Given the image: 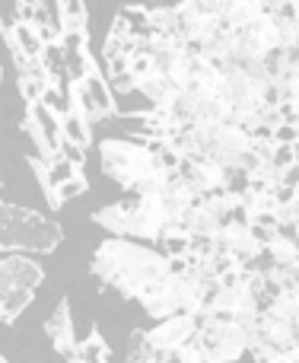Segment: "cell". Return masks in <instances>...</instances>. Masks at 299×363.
<instances>
[{
  "label": "cell",
  "mask_w": 299,
  "mask_h": 363,
  "mask_svg": "<svg viewBox=\"0 0 299 363\" xmlns=\"http://www.w3.org/2000/svg\"><path fill=\"white\" fill-rule=\"evenodd\" d=\"M61 4V32L86 29V4L83 0H57Z\"/></svg>",
  "instance_id": "44dd1931"
},
{
  "label": "cell",
  "mask_w": 299,
  "mask_h": 363,
  "mask_svg": "<svg viewBox=\"0 0 299 363\" xmlns=\"http://www.w3.org/2000/svg\"><path fill=\"white\" fill-rule=\"evenodd\" d=\"M220 26H223L220 16L204 13L191 0H175V35L185 45H204Z\"/></svg>",
  "instance_id": "5b68a950"
},
{
  "label": "cell",
  "mask_w": 299,
  "mask_h": 363,
  "mask_svg": "<svg viewBox=\"0 0 299 363\" xmlns=\"http://www.w3.org/2000/svg\"><path fill=\"white\" fill-rule=\"evenodd\" d=\"M83 191H86V176H83V172H74L67 182L57 185V198L61 201H70V198H77V194H83Z\"/></svg>",
  "instance_id": "d4e9b609"
},
{
  "label": "cell",
  "mask_w": 299,
  "mask_h": 363,
  "mask_svg": "<svg viewBox=\"0 0 299 363\" xmlns=\"http://www.w3.org/2000/svg\"><path fill=\"white\" fill-rule=\"evenodd\" d=\"M194 198H198V194L191 191V185L175 172V176L166 182V188L159 191V204H162V211H166L169 223H181V213L194 204Z\"/></svg>",
  "instance_id": "8fae6325"
},
{
  "label": "cell",
  "mask_w": 299,
  "mask_h": 363,
  "mask_svg": "<svg viewBox=\"0 0 299 363\" xmlns=\"http://www.w3.org/2000/svg\"><path fill=\"white\" fill-rule=\"evenodd\" d=\"M61 239V226L45 213L0 204V252H55Z\"/></svg>",
  "instance_id": "7a4b0ae2"
},
{
  "label": "cell",
  "mask_w": 299,
  "mask_h": 363,
  "mask_svg": "<svg viewBox=\"0 0 299 363\" xmlns=\"http://www.w3.org/2000/svg\"><path fill=\"white\" fill-rule=\"evenodd\" d=\"M198 322V341L204 351V363H230L245 354L249 335L239 322L220 319V315H194Z\"/></svg>",
  "instance_id": "3957f363"
},
{
  "label": "cell",
  "mask_w": 299,
  "mask_h": 363,
  "mask_svg": "<svg viewBox=\"0 0 299 363\" xmlns=\"http://www.w3.org/2000/svg\"><path fill=\"white\" fill-rule=\"evenodd\" d=\"M23 131L32 138V144H35V150H38V157H42V160H55V157H57V150L48 144V138H45L42 125H38V121H35V115H32V112L26 115V121H23Z\"/></svg>",
  "instance_id": "7402d4cb"
},
{
  "label": "cell",
  "mask_w": 299,
  "mask_h": 363,
  "mask_svg": "<svg viewBox=\"0 0 299 363\" xmlns=\"http://www.w3.org/2000/svg\"><path fill=\"white\" fill-rule=\"evenodd\" d=\"M29 303H32V290L29 287H10L4 294V300H0V322L13 325V322L19 319V313H23Z\"/></svg>",
  "instance_id": "9a60e30c"
},
{
  "label": "cell",
  "mask_w": 299,
  "mask_h": 363,
  "mask_svg": "<svg viewBox=\"0 0 299 363\" xmlns=\"http://www.w3.org/2000/svg\"><path fill=\"white\" fill-rule=\"evenodd\" d=\"M61 134L70 140V144L83 147V150L89 147V121H83L80 115L64 112V118H61Z\"/></svg>",
  "instance_id": "ffe728a7"
},
{
  "label": "cell",
  "mask_w": 299,
  "mask_h": 363,
  "mask_svg": "<svg viewBox=\"0 0 299 363\" xmlns=\"http://www.w3.org/2000/svg\"><path fill=\"white\" fill-rule=\"evenodd\" d=\"M194 6H201L204 13H213V16H220L223 13V6H226V0H191Z\"/></svg>",
  "instance_id": "484cf974"
},
{
  "label": "cell",
  "mask_w": 299,
  "mask_h": 363,
  "mask_svg": "<svg viewBox=\"0 0 299 363\" xmlns=\"http://www.w3.org/2000/svg\"><path fill=\"white\" fill-rule=\"evenodd\" d=\"M0 363H6V360H4V357H0Z\"/></svg>",
  "instance_id": "83f0119b"
},
{
  "label": "cell",
  "mask_w": 299,
  "mask_h": 363,
  "mask_svg": "<svg viewBox=\"0 0 299 363\" xmlns=\"http://www.w3.org/2000/svg\"><path fill=\"white\" fill-rule=\"evenodd\" d=\"M42 281H45V271L38 268L32 258H23V255L0 258V300H4V294L10 287H29V290H35Z\"/></svg>",
  "instance_id": "9c48e42d"
},
{
  "label": "cell",
  "mask_w": 299,
  "mask_h": 363,
  "mask_svg": "<svg viewBox=\"0 0 299 363\" xmlns=\"http://www.w3.org/2000/svg\"><path fill=\"white\" fill-rule=\"evenodd\" d=\"M74 360H80V363H106L108 360V345L102 341V335L96 332V328L86 335V341H83V345H77Z\"/></svg>",
  "instance_id": "e0dca14e"
},
{
  "label": "cell",
  "mask_w": 299,
  "mask_h": 363,
  "mask_svg": "<svg viewBox=\"0 0 299 363\" xmlns=\"http://www.w3.org/2000/svg\"><path fill=\"white\" fill-rule=\"evenodd\" d=\"M29 166H32V172H35L38 185H42V191H45V201H48V207H51V211H57V207H61L64 201L57 198V185L51 182L48 160H42V157H29Z\"/></svg>",
  "instance_id": "d6986e66"
},
{
  "label": "cell",
  "mask_w": 299,
  "mask_h": 363,
  "mask_svg": "<svg viewBox=\"0 0 299 363\" xmlns=\"http://www.w3.org/2000/svg\"><path fill=\"white\" fill-rule=\"evenodd\" d=\"M179 176L191 185L194 194H207L213 188H223L226 182V169L217 163V160H207V157H185L179 166Z\"/></svg>",
  "instance_id": "ba28073f"
},
{
  "label": "cell",
  "mask_w": 299,
  "mask_h": 363,
  "mask_svg": "<svg viewBox=\"0 0 299 363\" xmlns=\"http://www.w3.org/2000/svg\"><path fill=\"white\" fill-rule=\"evenodd\" d=\"M172 271V262L166 255L144 245L125 242L121 236L106 239L93 255V274L102 281V287L121 294L125 300H137L147 287Z\"/></svg>",
  "instance_id": "6da1fadb"
},
{
  "label": "cell",
  "mask_w": 299,
  "mask_h": 363,
  "mask_svg": "<svg viewBox=\"0 0 299 363\" xmlns=\"http://www.w3.org/2000/svg\"><path fill=\"white\" fill-rule=\"evenodd\" d=\"M45 332L51 338V347H55L61 357L74 360L77 354V335H74V315H70V300H61L51 313V319L45 322Z\"/></svg>",
  "instance_id": "30bf717a"
},
{
  "label": "cell",
  "mask_w": 299,
  "mask_h": 363,
  "mask_svg": "<svg viewBox=\"0 0 299 363\" xmlns=\"http://www.w3.org/2000/svg\"><path fill=\"white\" fill-rule=\"evenodd\" d=\"M220 223H223V220H220L217 213L210 211V207L201 204L198 198H194V204L188 207L185 213H181V226H185L188 236H213Z\"/></svg>",
  "instance_id": "4fadbf2b"
},
{
  "label": "cell",
  "mask_w": 299,
  "mask_h": 363,
  "mask_svg": "<svg viewBox=\"0 0 299 363\" xmlns=\"http://www.w3.org/2000/svg\"><path fill=\"white\" fill-rule=\"evenodd\" d=\"M128 363H156V351L150 347L147 332L131 335V347H128Z\"/></svg>",
  "instance_id": "603a6c76"
},
{
  "label": "cell",
  "mask_w": 299,
  "mask_h": 363,
  "mask_svg": "<svg viewBox=\"0 0 299 363\" xmlns=\"http://www.w3.org/2000/svg\"><path fill=\"white\" fill-rule=\"evenodd\" d=\"M93 223L108 230L112 236H128V204H108L93 213Z\"/></svg>",
  "instance_id": "5bb4252c"
},
{
  "label": "cell",
  "mask_w": 299,
  "mask_h": 363,
  "mask_svg": "<svg viewBox=\"0 0 299 363\" xmlns=\"http://www.w3.org/2000/svg\"><path fill=\"white\" fill-rule=\"evenodd\" d=\"M23 6L26 0H0V32L4 35H10L13 26L23 19Z\"/></svg>",
  "instance_id": "cb8c5ba5"
},
{
  "label": "cell",
  "mask_w": 299,
  "mask_h": 363,
  "mask_svg": "<svg viewBox=\"0 0 299 363\" xmlns=\"http://www.w3.org/2000/svg\"><path fill=\"white\" fill-rule=\"evenodd\" d=\"M264 255L271 258V262H281V264H296V239H287L281 236V233H274V236L264 242Z\"/></svg>",
  "instance_id": "ac0fdd59"
},
{
  "label": "cell",
  "mask_w": 299,
  "mask_h": 363,
  "mask_svg": "<svg viewBox=\"0 0 299 363\" xmlns=\"http://www.w3.org/2000/svg\"><path fill=\"white\" fill-rule=\"evenodd\" d=\"M194 328H198V322H194V315H185V313H172L166 315V319L159 322V325L153 328V332H147V341L150 347L156 351V363L162 357H169V354L175 351V347H181L188 338L194 335Z\"/></svg>",
  "instance_id": "8992f818"
},
{
  "label": "cell",
  "mask_w": 299,
  "mask_h": 363,
  "mask_svg": "<svg viewBox=\"0 0 299 363\" xmlns=\"http://www.w3.org/2000/svg\"><path fill=\"white\" fill-rule=\"evenodd\" d=\"M134 204H128V236L156 239L159 226L166 223V211L159 204V194H134Z\"/></svg>",
  "instance_id": "52a82bcc"
},
{
  "label": "cell",
  "mask_w": 299,
  "mask_h": 363,
  "mask_svg": "<svg viewBox=\"0 0 299 363\" xmlns=\"http://www.w3.org/2000/svg\"><path fill=\"white\" fill-rule=\"evenodd\" d=\"M99 160H102V172L112 182H118L121 188H131L156 163L153 153L147 150V144H131V140H118V138L102 140Z\"/></svg>",
  "instance_id": "277c9868"
},
{
  "label": "cell",
  "mask_w": 299,
  "mask_h": 363,
  "mask_svg": "<svg viewBox=\"0 0 299 363\" xmlns=\"http://www.w3.org/2000/svg\"><path fill=\"white\" fill-rule=\"evenodd\" d=\"M299 360V354H296V347H290V351H283V354H277L274 360H268V363H296Z\"/></svg>",
  "instance_id": "4316f807"
},
{
  "label": "cell",
  "mask_w": 299,
  "mask_h": 363,
  "mask_svg": "<svg viewBox=\"0 0 299 363\" xmlns=\"http://www.w3.org/2000/svg\"><path fill=\"white\" fill-rule=\"evenodd\" d=\"M172 176H175V172H169V169H162L159 163H153V166H150V169L144 172V176H140L131 188H128V191H134V194H159L162 188H166V182L172 179Z\"/></svg>",
  "instance_id": "2e32d148"
},
{
  "label": "cell",
  "mask_w": 299,
  "mask_h": 363,
  "mask_svg": "<svg viewBox=\"0 0 299 363\" xmlns=\"http://www.w3.org/2000/svg\"><path fill=\"white\" fill-rule=\"evenodd\" d=\"M134 89H140V93L153 102V108H172L175 99H179V89H175L156 67L140 77V80H134Z\"/></svg>",
  "instance_id": "7c38bea8"
}]
</instances>
